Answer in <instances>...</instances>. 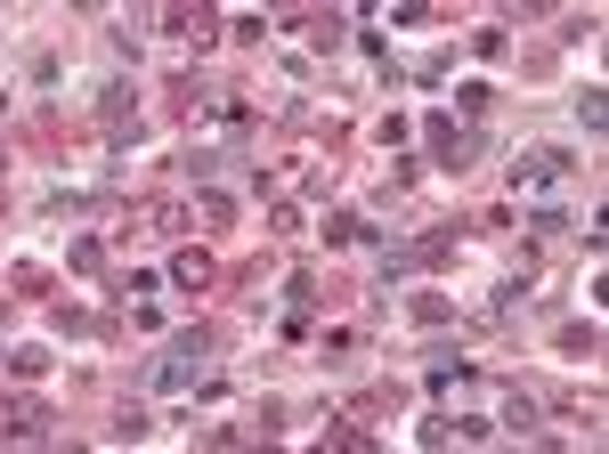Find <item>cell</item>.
I'll return each mask as SVG.
<instances>
[{
    "mask_svg": "<svg viewBox=\"0 0 609 454\" xmlns=\"http://www.w3.org/2000/svg\"><path fill=\"white\" fill-rule=\"evenodd\" d=\"M203 357H212V333H179V341H171V357L138 365V389H171V382H188Z\"/></svg>",
    "mask_w": 609,
    "mask_h": 454,
    "instance_id": "1",
    "label": "cell"
},
{
    "mask_svg": "<svg viewBox=\"0 0 609 454\" xmlns=\"http://www.w3.org/2000/svg\"><path fill=\"white\" fill-rule=\"evenodd\" d=\"M431 147H439V162H455V171H463V162H472L480 155V130H463V122H431Z\"/></svg>",
    "mask_w": 609,
    "mask_h": 454,
    "instance_id": "2",
    "label": "cell"
}]
</instances>
